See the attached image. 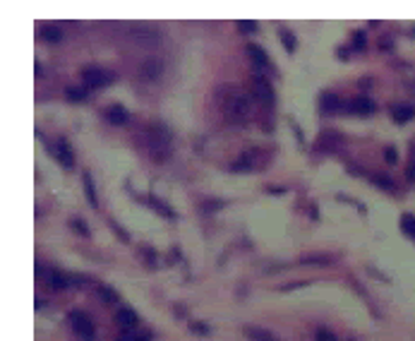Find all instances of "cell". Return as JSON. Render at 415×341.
Wrapping results in <instances>:
<instances>
[{"mask_svg":"<svg viewBox=\"0 0 415 341\" xmlns=\"http://www.w3.org/2000/svg\"><path fill=\"white\" fill-rule=\"evenodd\" d=\"M118 341H146L144 337H137V334H132V329H127V332H123L120 334V339Z\"/></svg>","mask_w":415,"mask_h":341,"instance_id":"23","label":"cell"},{"mask_svg":"<svg viewBox=\"0 0 415 341\" xmlns=\"http://www.w3.org/2000/svg\"><path fill=\"white\" fill-rule=\"evenodd\" d=\"M384 156H386V161H389V163H394V161H396V152H394L391 147H386V152H384Z\"/></svg>","mask_w":415,"mask_h":341,"instance_id":"26","label":"cell"},{"mask_svg":"<svg viewBox=\"0 0 415 341\" xmlns=\"http://www.w3.org/2000/svg\"><path fill=\"white\" fill-rule=\"evenodd\" d=\"M278 36H281V41H283L286 51H290V53H293V51H295V36L290 34L288 29H281V32H278Z\"/></svg>","mask_w":415,"mask_h":341,"instance_id":"17","label":"cell"},{"mask_svg":"<svg viewBox=\"0 0 415 341\" xmlns=\"http://www.w3.org/2000/svg\"><path fill=\"white\" fill-rule=\"evenodd\" d=\"M317 341H336V337H331V334H326V332H322V334L317 337Z\"/></svg>","mask_w":415,"mask_h":341,"instance_id":"29","label":"cell"},{"mask_svg":"<svg viewBox=\"0 0 415 341\" xmlns=\"http://www.w3.org/2000/svg\"><path fill=\"white\" fill-rule=\"evenodd\" d=\"M401 228L408 235H415V216H411V214L403 216V219H401Z\"/></svg>","mask_w":415,"mask_h":341,"instance_id":"19","label":"cell"},{"mask_svg":"<svg viewBox=\"0 0 415 341\" xmlns=\"http://www.w3.org/2000/svg\"><path fill=\"white\" fill-rule=\"evenodd\" d=\"M247 55L252 58V63L257 65V68H267V70L271 68V60L267 58V53H264V48H262V46L250 43V46H247Z\"/></svg>","mask_w":415,"mask_h":341,"instance_id":"7","label":"cell"},{"mask_svg":"<svg viewBox=\"0 0 415 341\" xmlns=\"http://www.w3.org/2000/svg\"><path fill=\"white\" fill-rule=\"evenodd\" d=\"M221 96H223V113H226V118L231 123H245L250 118L252 108H250V101H247L245 94H238L231 87H223V89L218 91V99Z\"/></svg>","mask_w":415,"mask_h":341,"instance_id":"1","label":"cell"},{"mask_svg":"<svg viewBox=\"0 0 415 341\" xmlns=\"http://www.w3.org/2000/svg\"><path fill=\"white\" fill-rule=\"evenodd\" d=\"M43 36H46V38H51V41H60V36H63V34H60V29H58V27H51V29H48Z\"/></svg>","mask_w":415,"mask_h":341,"instance_id":"24","label":"cell"},{"mask_svg":"<svg viewBox=\"0 0 415 341\" xmlns=\"http://www.w3.org/2000/svg\"><path fill=\"white\" fill-rule=\"evenodd\" d=\"M48 279H51V286H53L55 291H63V288L70 286V279H68L65 274H60V271H51Z\"/></svg>","mask_w":415,"mask_h":341,"instance_id":"13","label":"cell"},{"mask_svg":"<svg viewBox=\"0 0 415 341\" xmlns=\"http://www.w3.org/2000/svg\"><path fill=\"white\" fill-rule=\"evenodd\" d=\"M65 96H68L70 101H82V99H87V89H77V87H68V89H65Z\"/></svg>","mask_w":415,"mask_h":341,"instance_id":"18","label":"cell"},{"mask_svg":"<svg viewBox=\"0 0 415 341\" xmlns=\"http://www.w3.org/2000/svg\"><path fill=\"white\" fill-rule=\"evenodd\" d=\"M329 260H331V257H326V255H319V257H305L303 262H305V265H317V262H319V265H329Z\"/></svg>","mask_w":415,"mask_h":341,"instance_id":"22","label":"cell"},{"mask_svg":"<svg viewBox=\"0 0 415 341\" xmlns=\"http://www.w3.org/2000/svg\"><path fill=\"white\" fill-rule=\"evenodd\" d=\"M238 29L245 32V34H252L254 29H257V22H252V19H240V22H238Z\"/></svg>","mask_w":415,"mask_h":341,"instance_id":"21","label":"cell"},{"mask_svg":"<svg viewBox=\"0 0 415 341\" xmlns=\"http://www.w3.org/2000/svg\"><path fill=\"white\" fill-rule=\"evenodd\" d=\"M350 341H355V339H350Z\"/></svg>","mask_w":415,"mask_h":341,"instance_id":"31","label":"cell"},{"mask_svg":"<svg viewBox=\"0 0 415 341\" xmlns=\"http://www.w3.org/2000/svg\"><path fill=\"white\" fill-rule=\"evenodd\" d=\"M72 224H74V228H77V231H79V233H82V235H87V233H89V228L84 226V221H79V219H74Z\"/></svg>","mask_w":415,"mask_h":341,"instance_id":"25","label":"cell"},{"mask_svg":"<svg viewBox=\"0 0 415 341\" xmlns=\"http://www.w3.org/2000/svg\"><path fill=\"white\" fill-rule=\"evenodd\" d=\"M245 334L252 341H276V337L267 332V329H259V327H245Z\"/></svg>","mask_w":415,"mask_h":341,"instance_id":"12","label":"cell"},{"mask_svg":"<svg viewBox=\"0 0 415 341\" xmlns=\"http://www.w3.org/2000/svg\"><path fill=\"white\" fill-rule=\"evenodd\" d=\"M252 84H254V96L262 101V104H267V106H274V101H276V96H274V89H271V84L267 82V77L264 75H254V79H252Z\"/></svg>","mask_w":415,"mask_h":341,"instance_id":"4","label":"cell"},{"mask_svg":"<svg viewBox=\"0 0 415 341\" xmlns=\"http://www.w3.org/2000/svg\"><path fill=\"white\" fill-rule=\"evenodd\" d=\"M70 327H72V332L79 339H91V337H94V322L89 320L87 312L72 310V312H70Z\"/></svg>","mask_w":415,"mask_h":341,"instance_id":"3","label":"cell"},{"mask_svg":"<svg viewBox=\"0 0 415 341\" xmlns=\"http://www.w3.org/2000/svg\"><path fill=\"white\" fill-rule=\"evenodd\" d=\"M55 156L60 159V163H63V166L72 168V152H70V144L65 142V140H58V147H55Z\"/></svg>","mask_w":415,"mask_h":341,"instance_id":"9","label":"cell"},{"mask_svg":"<svg viewBox=\"0 0 415 341\" xmlns=\"http://www.w3.org/2000/svg\"><path fill=\"white\" fill-rule=\"evenodd\" d=\"M353 41L358 43V48H365V34H362V32H358V34H355V38H353Z\"/></svg>","mask_w":415,"mask_h":341,"instance_id":"27","label":"cell"},{"mask_svg":"<svg viewBox=\"0 0 415 341\" xmlns=\"http://www.w3.org/2000/svg\"><path fill=\"white\" fill-rule=\"evenodd\" d=\"M82 79L87 82V87L96 89V87H101V84L106 82V75H104L101 68H84V70H82Z\"/></svg>","mask_w":415,"mask_h":341,"instance_id":"6","label":"cell"},{"mask_svg":"<svg viewBox=\"0 0 415 341\" xmlns=\"http://www.w3.org/2000/svg\"><path fill=\"white\" fill-rule=\"evenodd\" d=\"M192 329H195V332H202V334L207 332V327H204V324H192Z\"/></svg>","mask_w":415,"mask_h":341,"instance_id":"30","label":"cell"},{"mask_svg":"<svg viewBox=\"0 0 415 341\" xmlns=\"http://www.w3.org/2000/svg\"><path fill=\"white\" fill-rule=\"evenodd\" d=\"M146 152L154 161H163L171 156V132L163 125L146 127Z\"/></svg>","mask_w":415,"mask_h":341,"instance_id":"2","label":"cell"},{"mask_svg":"<svg viewBox=\"0 0 415 341\" xmlns=\"http://www.w3.org/2000/svg\"><path fill=\"white\" fill-rule=\"evenodd\" d=\"M375 180H377V183H381L384 188H391V180L386 178V176H375Z\"/></svg>","mask_w":415,"mask_h":341,"instance_id":"28","label":"cell"},{"mask_svg":"<svg viewBox=\"0 0 415 341\" xmlns=\"http://www.w3.org/2000/svg\"><path fill=\"white\" fill-rule=\"evenodd\" d=\"M391 118L396 120V123H406V120H411V118H415V106H396L391 108Z\"/></svg>","mask_w":415,"mask_h":341,"instance_id":"10","label":"cell"},{"mask_svg":"<svg viewBox=\"0 0 415 341\" xmlns=\"http://www.w3.org/2000/svg\"><path fill=\"white\" fill-rule=\"evenodd\" d=\"M115 322H118L127 332V329H135V327H137L139 317H137V312H135L132 307H120V310H118V315H115Z\"/></svg>","mask_w":415,"mask_h":341,"instance_id":"5","label":"cell"},{"mask_svg":"<svg viewBox=\"0 0 415 341\" xmlns=\"http://www.w3.org/2000/svg\"><path fill=\"white\" fill-rule=\"evenodd\" d=\"M96 291H99V296L104 298V303H115V301H118V293L110 286H99Z\"/></svg>","mask_w":415,"mask_h":341,"instance_id":"16","label":"cell"},{"mask_svg":"<svg viewBox=\"0 0 415 341\" xmlns=\"http://www.w3.org/2000/svg\"><path fill=\"white\" fill-rule=\"evenodd\" d=\"M353 108H355L358 113H362V115H367V113H372V111H375V104H372L367 96H360V99H355V101H353Z\"/></svg>","mask_w":415,"mask_h":341,"instance_id":"14","label":"cell"},{"mask_svg":"<svg viewBox=\"0 0 415 341\" xmlns=\"http://www.w3.org/2000/svg\"><path fill=\"white\" fill-rule=\"evenodd\" d=\"M336 104H339V99H336L334 94H322V108H324V111L336 108Z\"/></svg>","mask_w":415,"mask_h":341,"instance_id":"20","label":"cell"},{"mask_svg":"<svg viewBox=\"0 0 415 341\" xmlns=\"http://www.w3.org/2000/svg\"><path fill=\"white\" fill-rule=\"evenodd\" d=\"M108 120L113 125H125L130 120V113H127L123 106H110L108 108Z\"/></svg>","mask_w":415,"mask_h":341,"instance_id":"11","label":"cell"},{"mask_svg":"<svg viewBox=\"0 0 415 341\" xmlns=\"http://www.w3.org/2000/svg\"><path fill=\"white\" fill-rule=\"evenodd\" d=\"M161 70H163V65H161V60H156V58H149V60L142 63V77H146V79H156L161 75Z\"/></svg>","mask_w":415,"mask_h":341,"instance_id":"8","label":"cell"},{"mask_svg":"<svg viewBox=\"0 0 415 341\" xmlns=\"http://www.w3.org/2000/svg\"><path fill=\"white\" fill-rule=\"evenodd\" d=\"M84 192H87V197H89L91 207H99V199H96V192H94V183H91V176H89V173L84 176Z\"/></svg>","mask_w":415,"mask_h":341,"instance_id":"15","label":"cell"}]
</instances>
